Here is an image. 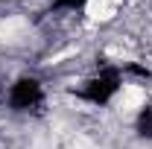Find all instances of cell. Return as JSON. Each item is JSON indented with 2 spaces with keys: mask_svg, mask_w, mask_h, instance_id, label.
I'll return each mask as SVG.
<instances>
[{
  "mask_svg": "<svg viewBox=\"0 0 152 149\" xmlns=\"http://www.w3.org/2000/svg\"><path fill=\"white\" fill-rule=\"evenodd\" d=\"M44 99V88L41 82L32 79V76H20L18 82L9 88V105L15 111H29V108H38Z\"/></svg>",
  "mask_w": 152,
  "mask_h": 149,
  "instance_id": "1",
  "label": "cell"
}]
</instances>
